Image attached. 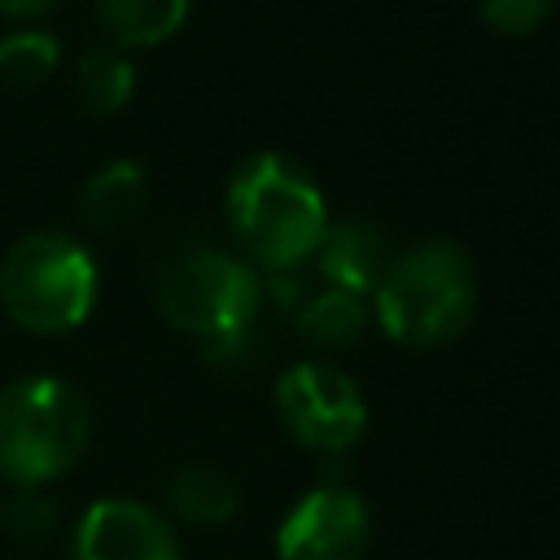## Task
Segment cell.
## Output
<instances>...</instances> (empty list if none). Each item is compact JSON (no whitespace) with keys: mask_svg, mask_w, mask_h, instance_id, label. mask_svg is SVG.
<instances>
[{"mask_svg":"<svg viewBox=\"0 0 560 560\" xmlns=\"http://www.w3.org/2000/svg\"><path fill=\"white\" fill-rule=\"evenodd\" d=\"M92 442V407L61 376H18L0 385V481L48 486L66 477Z\"/></svg>","mask_w":560,"mask_h":560,"instance_id":"3957f363","label":"cell"},{"mask_svg":"<svg viewBox=\"0 0 560 560\" xmlns=\"http://www.w3.org/2000/svg\"><path fill=\"white\" fill-rule=\"evenodd\" d=\"M101 293L92 249L57 228L18 236L0 258V311L35 337L79 328Z\"/></svg>","mask_w":560,"mask_h":560,"instance_id":"277c9868","label":"cell"},{"mask_svg":"<svg viewBox=\"0 0 560 560\" xmlns=\"http://www.w3.org/2000/svg\"><path fill=\"white\" fill-rule=\"evenodd\" d=\"M149 206V175L131 158H114L83 179L79 214L92 232H127Z\"/></svg>","mask_w":560,"mask_h":560,"instance_id":"30bf717a","label":"cell"},{"mask_svg":"<svg viewBox=\"0 0 560 560\" xmlns=\"http://www.w3.org/2000/svg\"><path fill=\"white\" fill-rule=\"evenodd\" d=\"M188 9L192 0H96V22L109 48L131 52V48L166 44L184 26Z\"/></svg>","mask_w":560,"mask_h":560,"instance_id":"8fae6325","label":"cell"},{"mask_svg":"<svg viewBox=\"0 0 560 560\" xmlns=\"http://www.w3.org/2000/svg\"><path fill=\"white\" fill-rule=\"evenodd\" d=\"M293 324L302 332L306 346H319V350H346L354 346L368 324H372V302L359 298V293H346V289H319L311 293L298 311H293Z\"/></svg>","mask_w":560,"mask_h":560,"instance_id":"7c38bea8","label":"cell"},{"mask_svg":"<svg viewBox=\"0 0 560 560\" xmlns=\"http://www.w3.org/2000/svg\"><path fill=\"white\" fill-rule=\"evenodd\" d=\"M477 311L472 254L446 236L407 245L372 293V319L407 350L451 346Z\"/></svg>","mask_w":560,"mask_h":560,"instance_id":"7a4b0ae2","label":"cell"},{"mask_svg":"<svg viewBox=\"0 0 560 560\" xmlns=\"http://www.w3.org/2000/svg\"><path fill=\"white\" fill-rule=\"evenodd\" d=\"M236 486L210 464H184L166 481V508L188 525H223L236 516Z\"/></svg>","mask_w":560,"mask_h":560,"instance_id":"5bb4252c","label":"cell"},{"mask_svg":"<svg viewBox=\"0 0 560 560\" xmlns=\"http://www.w3.org/2000/svg\"><path fill=\"white\" fill-rule=\"evenodd\" d=\"M276 411L284 429L315 455L337 459L346 455L368 429V402L354 376L337 363H293L276 381Z\"/></svg>","mask_w":560,"mask_h":560,"instance_id":"8992f818","label":"cell"},{"mask_svg":"<svg viewBox=\"0 0 560 560\" xmlns=\"http://www.w3.org/2000/svg\"><path fill=\"white\" fill-rule=\"evenodd\" d=\"M315 262H319V276H324L328 289L372 298L381 276L394 262V249H389V236L381 232V223L341 219V223H328V232L315 249Z\"/></svg>","mask_w":560,"mask_h":560,"instance_id":"9c48e42d","label":"cell"},{"mask_svg":"<svg viewBox=\"0 0 560 560\" xmlns=\"http://www.w3.org/2000/svg\"><path fill=\"white\" fill-rule=\"evenodd\" d=\"M372 542V512L359 490L324 481L306 490L276 529L280 560H363Z\"/></svg>","mask_w":560,"mask_h":560,"instance_id":"52a82bcc","label":"cell"},{"mask_svg":"<svg viewBox=\"0 0 560 560\" xmlns=\"http://www.w3.org/2000/svg\"><path fill=\"white\" fill-rule=\"evenodd\" d=\"M61 525V503L44 494V486H13V494L0 503V534H9L22 547H44Z\"/></svg>","mask_w":560,"mask_h":560,"instance_id":"2e32d148","label":"cell"},{"mask_svg":"<svg viewBox=\"0 0 560 560\" xmlns=\"http://www.w3.org/2000/svg\"><path fill=\"white\" fill-rule=\"evenodd\" d=\"M153 302L171 328L197 337L201 346H214V341L258 328L262 276L241 254L197 245L158 271Z\"/></svg>","mask_w":560,"mask_h":560,"instance_id":"5b68a950","label":"cell"},{"mask_svg":"<svg viewBox=\"0 0 560 560\" xmlns=\"http://www.w3.org/2000/svg\"><path fill=\"white\" fill-rule=\"evenodd\" d=\"M70 560H179V542L158 508L105 494L74 521Z\"/></svg>","mask_w":560,"mask_h":560,"instance_id":"ba28073f","label":"cell"},{"mask_svg":"<svg viewBox=\"0 0 560 560\" xmlns=\"http://www.w3.org/2000/svg\"><path fill=\"white\" fill-rule=\"evenodd\" d=\"M228 228L258 271L306 267L328 232V206L319 184L284 153L245 158L223 192Z\"/></svg>","mask_w":560,"mask_h":560,"instance_id":"6da1fadb","label":"cell"},{"mask_svg":"<svg viewBox=\"0 0 560 560\" xmlns=\"http://www.w3.org/2000/svg\"><path fill=\"white\" fill-rule=\"evenodd\" d=\"M74 96L79 109L92 118H109L131 105L136 96V66L118 48H88L74 61Z\"/></svg>","mask_w":560,"mask_h":560,"instance_id":"4fadbf2b","label":"cell"},{"mask_svg":"<svg viewBox=\"0 0 560 560\" xmlns=\"http://www.w3.org/2000/svg\"><path fill=\"white\" fill-rule=\"evenodd\" d=\"M556 0H481V18L486 26H494L499 35H534L547 18H551Z\"/></svg>","mask_w":560,"mask_h":560,"instance_id":"e0dca14e","label":"cell"},{"mask_svg":"<svg viewBox=\"0 0 560 560\" xmlns=\"http://www.w3.org/2000/svg\"><path fill=\"white\" fill-rule=\"evenodd\" d=\"M61 0H0V18L4 22H18V26H31L35 18L52 13Z\"/></svg>","mask_w":560,"mask_h":560,"instance_id":"ac0fdd59","label":"cell"},{"mask_svg":"<svg viewBox=\"0 0 560 560\" xmlns=\"http://www.w3.org/2000/svg\"><path fill=\"white\" fill-rule=\"evenodd\" d=\"M57 61H61V44L44 26H18L0 39V83H9V88L48 83Z\"/></svg>","mask_w":560,"mask_h":560,"instance_id":"9a60e30c","label":"cell"}]
</instances>
